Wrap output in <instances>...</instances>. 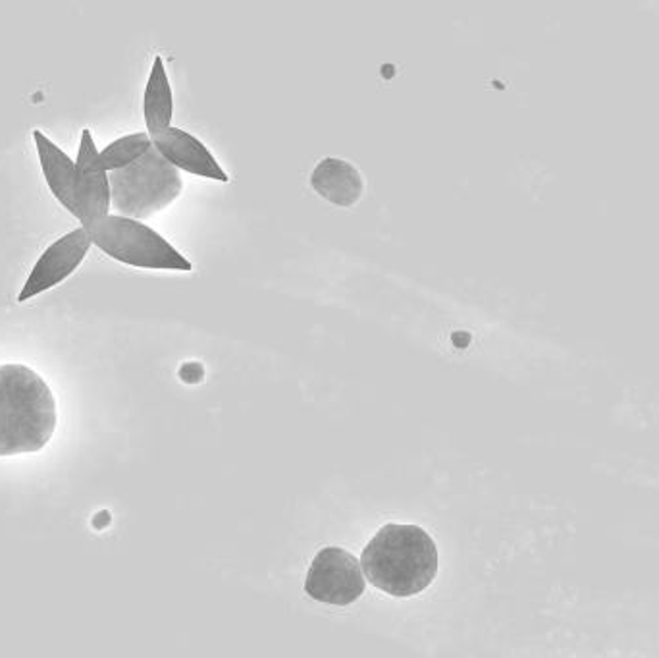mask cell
<instances>
[{"label": "cell", "mask_w": 659, "mask_h": 658, "mask_svg": "<svg viewBox=\"0 0 659 658\" xmlns=\"http://www.w3.org/2000/svg\"><path fill=\"white\" fill-rule=\"evenodd\" d=\"M153 147V139L147 131H137L129 134L124 138L116 139L111 146H106L103 151H99L101 164L108 174L114 171H122L129 164L139 161L143 154Z\"/></svg>", "instance_id": "12"}, {"label": "cell", "mask_w": 659, "mask_h": 658, "mask_svg": "<svg viewBox=\"0 0 659 658\" xmlns=\"http://www.w3.org/2000/svg\"><path fill=\"white\" fill-rule=\"evenodd\" d=\"M311 187L336 207H354L365 192V180L355 164L338 157H324L311 172Z\"/></svg>", "instance_id": "9"}, {"label": "cell", "mask_w": 659, "mask_h": 658, "mask_svg": "<svg viewBox=\"0 0 659 658\" xmlns=\"http://www.w3.org/2000/svg\"><path fill=\"white\" fill-rule=\"evenodd\" d=\"M91 242L108 257L137 268L192 270L194 265L169 240L141 220L108 215L88 232Z\"/></svg>", "instance_id": "4"}, {"label": "cell", "mask_w": 659, "mask_h": 658, "mask_svg": "<svg viewBox=\"0 0 659 658\" xmlns=\"http://www.w3.org/2000/svg\"><path fill=\"white\" fill-rule=\"evenodd\" d=\"M153 147L159 153L169 161L176 171L189 172L201 178L218 180V182H228L230 176L226 174L224 169L218 164L217 159L212 157L207 146H203L199 139L170 126L169 130L161 131L154 136Z\"/></svg>", "instance_id": "8"}, {"label": "cell", "mask_w": 659, "mask_h": 658, "mask_svg": "<svg viewBox=\"0 0 659 658\" xmlns=\"http://www.w3.org/2000/svg\"><path fill=\"white\" fill-rule=\"evenodd\" d=\"M362 576L392 597H413L438 574V546L417 526L390 523L372 536L361 556Z\"/></svg>", "instance_id": "2"}, {"label": "cell", "mask_w": 659, "mask_h": 658, "mask_svg": "<svg viewBox=\"0 0 659 658\" xmlns=\"http://www.w3.org/2000/svg\"><path fill=\"white\" fill-rule=\"evenodd\" d=\"M33 139L37 143L41 169L49 184L53 196L65 205L68 211L78 219V166L68 154L55 146L43 131H33Z\"/></svg>", "instance_id": "10"}, {"label": "cell", "mask_w": 659, "mask_h": 658, "mask_svg": "<svg viewBox=\"0 0 659 658\" xmlns=\"http://www.w3.org/2000/svg\"><path fill=\"white\" fill-rule=\"evenodd\" d=\"M78 220L81 228L91 230L101 220L106 219L113 209L108 172L99 159V149L91 131L81 134L80 153H78Z\"/></svg>", "instance_id": "6"}, {"label": "cell", "mask_w": 659, "mask_h": 658, "mask_svg": "<svg viewBox=\"0 0 659 658\" xmlns=\"http://www.w3.org/2000/svg\"><path fill=\"white\" fill-rule=\"evenodd\" d=\"M305 591L314 601L336 607L351 604L365 593L361 562L346 549H322L307 574Z\"/></svg>", "instance_id": "5"}, {"label": "cell", "mask_w": 659, "mask_h": 658, "mask_svg": "<svg viewBox=\"0 0 659 658\" xmlns=\"http://www.w3.org/2000/svg\"><path fill=\"white\" fill-rule=\"evenodd\" d=\"M91 244L93 242L85 228H78L57 240L35 263L24 290L18 296V301L32 300L35 296L65 282L66 278L83 263Z\"/></svg>", "instance_id": "7"}, {"label": "cell", "mask_w": 659, "mask_h": 658, "mask_svg": "<svg viewBox=\"0 0 659 658\" xmlns=\"http://www.w3.org/2000/svg\"><path fill=\"white\" fill-rule=\"evenodd\" d=\"M57 429V402L32 367L0 366V458L32 454L49 445Z\"/></svg>", "instance_id": "1"}, {"label": "cell", "mask_w": 659, "mask_h": 658, "mask_svg": "<svg viewBox=\"0 0 659 658\" xmlns=\"http://www.w3.org/2000/svg\"><path fill=\"white\" fill-rule=\"evenodd\" d=\"M143 114H146L147 134L154 138L161 131L169 130L174 114V99L170 88L169 73L161 57L154 58L153 70L147 82L143 97Z\"/></svg>", "instance_id": "11"}, {"label": "cell", "mask_w": 659, "mask_h": 658, "mask_svg": "<svg viewBox=\"0 0 659 658\" xmlns=\"http://www.w3.org/2000/svg\"><path fill=\"white\" fill-rule=\"evenodd\" d=\"M108 523H111V513L108 512H101L97 516V520L93 521V526H95V528H103V526H108Z\"/></svg>", "instance_id": "13"}, {"label": "cell", "mask_w": 659, "mask_h": 658, "mask_svg": "<svg viewBox=\"0 0 659 658\" xmlns=\"http://www.w3.org/2000/svg\"><path fill=\"white\" fill-rule=\"evenodd\" d=\"M113 209L120 217L143 220L174 204L182 189V174L151 147L139 161L108 174Z\"/></svg>", "instance_id": "3"}]
</instances>
